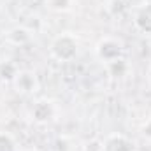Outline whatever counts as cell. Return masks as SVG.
<instances>
[{
  "instance_id": "52a82bcc",
  "label": "cell",
  "mask_w": 151,
  "mask_h": 151,
  "mask_svg": "<svg viewBox=\"0 0 151 151\" xmlns=\"http://www.w3.org/2000/svg\"><path fill=\"white\" fill-rule=\"evenodd\" d=\"M7 40L14 46H23L30 40V32L23 27H14L7 32Z\"/></svg>"
},
{
  "instance_id": "ba28073f",
  "label": "cell",
  "mask_w": 151,
  "mask_h": 151,
  "mask_svg": "<svg viewBox=\"0 0 151 151\" xmlns=\"http://www.w3.org/2000/svg\"><path fill=\"white\" fill-rule=\"evenodd\" d=\"M106 65H107V70H109V74L113 76V77H123V76H127V72H128V63L123 58L113 60V62H109Z\"/></svg>"
},
{
  "instance_id": "277c9868",
  "label": "cell",
  "mask_w": 151,
  "mask_h": 151,
  "mask_svg": "<svg viewBox=\"0 0 151 151\" xmlns=\"http://www.w3.org/2000/svg\"><path fill=\"white\" fill-rule=\"evenodd\" d=\"M12 84L16 88V91L19 93H25V95H30V93H35L39 88V81L34 72L30 70H19L18 74L14 76L12 79Z\"/></svg>"
},
{
  "instance_id": "7a4b0ae2",
  "label": "cell",
  "mask_w": 151,
  "mask_h": 151,
  "mask_svg": "<svg viewBox=\"0 0 151 151\" xmlns=\"http://www.w3.org/2000/svg\"><path fill=\"white\" fill-rule=\"evenodd\" d=\"M95 53L99 56V60L109 63L113 60H118L121 58L123 55V44L119 40H116L113 37H106V39H100L97 47H95Z\"/></svg>"
},
{
  "instance_id": "9c48e42d",
  "label": "cell",
  "mask_w": 151,
  "mask_h": 151,
  "mask_svg": "<svg viewBox=\"0 0 151 151\" xmlns=\"http://www.w3.org/2000/svg\"><path fill=\"white\" fill-rule=\"evenodd\" d=\"M0 151H18V144L12 139V135L0 132Z\"/></svg>"
},
{
  "instance_id": "7c38bea8",
  "label": "cell",
  "mask_w": 151,
  "mask_h": 151,
  "mask_svg": "<svg viewBox=\"0 0 151 151\" xmlns=\"http://www.w3.org/2000/svg\"><path fill=\"white\" fill-rule=\"evenodd\" d=\"M25 151H39V150H25Z\"/></svg>"
},
{
  "instance_id": "3957f363",
  "label": "cell",
  "mask_w": 151,
  "mask_h": 151,
  "mask_svg": "<svg viewBox=\"0 0 151 151\" xmlns=\"http://www.w3.org/2000/svg\"><path fill=\"white\" fill-rule=\"evenodd\" d=\"M134 25L139 32L151 35V0L142 2L134 11Z\"/></svg>"
},
{
  "instance_id": "5b68a950",
  "label": "cell",
  "mask_w": 151,
  "mask_h": 151,
  "mask_svg": "<svg viewBox=\"0 0 151 151\" xmlns=\"http://www.w3.org/2000/svg\"><path fill=\"white\" fill-rule=\"evenodd\" d=\"M100 151H135L134 142L123 135V134H111L107 135L102 144H100Z\"/></svg>"
},
{
  "instance_id": "6da1fadb",
  "label": "cell",
  "mask_w": 151,
  "mask_h": 151,
  "mask_svg": "<svg viewBox=\"0 0 151 151\" xmlns=\"http://www.w3.org/2000/svg\"><path fill=\"white\" fill-rule=\"evenodd\" d=\"M77 39L72 34H60L51 40V46H49V51H51V56L56 58L58 62H70L74 60L76 55H77Z\"/></svg>"
},
{
  "instance_id": "30bf717a",
  "label": "cell",
  "mask_w": 151,
  "mask_h": 151,
  "mask_svg": "<svg viewBox=\"0 0 151 151\" xmlns=\"http://www.w3.org/2000/svg\"><path fill=\"white\" fill-rule=\"evenodd\" d=\"M46 5H47L51 11L63 12V11H69V9H70L72 0H46Z\"/></svg>"
},
{
  "instance_id": "8fae6325",
  "label": "cell",
  "mask_w": 151,
  "mask_h": 151,
  "mask_svg": "<svg viewBox=\"0 0 151 151\" xmlns=\"http://www.w3.org/2000/svg\"><path fill=\"white\" fill-rule=\"evenodd\" d=\"M148 76H150V79H151V65H150V69H148Z\"/></svg>"
},
{
  "instance_id": "8992f818",
  "label": "cell",
  "mask_w": 151,
  "mask_h": 151,
  "mask_svg": "<svg viewBox=\"0 0 151 151\" xmlns=\"http://www.w3.org/2000/svg\"><path fill=\"white\" fill-rule=\"evenodd\" d=\"M32 118L37 123H47L55 118V104L47 99H40L32 107Z\"/></svg>"
}]
</instances>
